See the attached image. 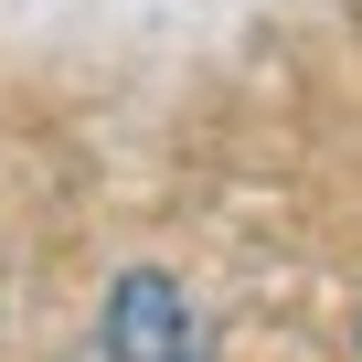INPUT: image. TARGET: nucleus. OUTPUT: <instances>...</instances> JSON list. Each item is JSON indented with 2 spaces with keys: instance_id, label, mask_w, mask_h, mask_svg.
Instances as JSON below:
<instances>
[{
  "instance_id": "f257e3e1",
  "label": "nucleus",
  "mask_w": 362,
  "mask_h": 362,
  "mask_svg": "<svg viewBox=\"0 0 362 362\" xmlns=\"http://www.w3.org/2000/svg\"><path fill=\"white\" fill-rule=\"evenodd\" d=\"M96 362H192V298L160 267H128L96 320Z\"/></svg>"
}]
</instances>
